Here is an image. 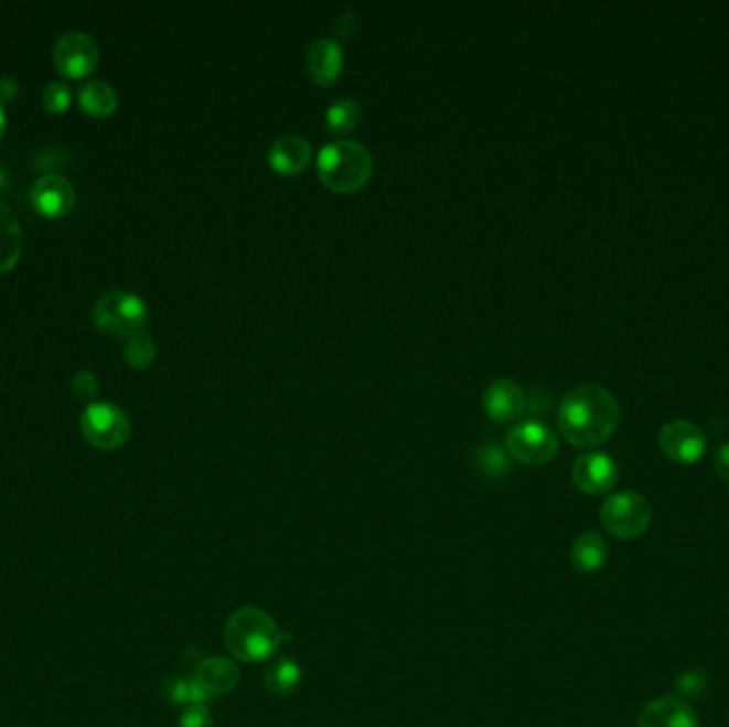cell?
<instances>
[{"label": "cell", "mask_w": 729, "mask_h": 727, "mask_svg": "<svg viewBox=\"0 0 729 727\" xmlns=\"http://www.w3.org/2000/svg\"><path fill=\"white\" fill-rule=\"evenodd\" d=\"M621 418L617 397L600 384H585L570 391L557 414L559 431L578 448H593L605 442Z\"/></svg>", "instance_id": "6da1fadb"}, {"label": "cell", "mask_w": 729, "mask_h": 727, "mask_svg": "<svg viewBox=\"0 0 729 727\" xmlns=\"http://www.w3.org/2000/svg\"><path fill=\"white\" fill-rule=\"evenodd\" d=\"M224 644L235 660L258 664L276 655L282 644V630L265 610L244 606L226 619Z\"/></svg>", "instance_id": "7a4b0ae2"}, {"label": "cell", "mask_w": 729, "mask_h": 727, "mask_svg": "<svg viewBox=\"0 0 729 727\" xmlns=\"http://www.w3.org/2000/svg\"><path fill=\"white\" fill-rule=\"evenodd\" d=\"M317 167L318 175L326 189L349 194L369 182L374 173V159L363 143L340 139L326 143L318 152Z\"/></svg>", "instance_id": "3957f363"}, {"label": "cell", "mask_w": 729, "mask_h": 727, "mask_svg": "<svg viewBox=\"0 0 729 727\" xmlns=\"http://www.w3.org/2000/svg\"><path fill=\"white\" fill-rule=\"evenodd\" d=\"M95 324L111 338H130L143 331L148 322V306L141 297L128 290H107L96 299L93 310Z\"/></svg>", "instance_id": "277c9868"}, {"label": "cell", "mask_w": 729, "mask_h": 727, "mask_svg": "<svg viewBox=\"0 0 729 727\" xmlns=\"http://www.w3.org/2000/svg\"><path fill=\"white\" fill-rule=\"evenodd\" d=\"M82 436L86 442L93 443L100 450H116L122 448L130 438V418L127 411L109 402H95L79 418Z\"/></svg>", "instance_id": "5b68a950"}, {"label": "cell", "mask_w": 729, "mask_h": 727, "mask_svg": "<svg viewBox=\"0 0 729 727\" xmlns=\"http://www.w3.org/2000/svg\"><path fill=\"white\" fill-rule=\"evenodd\" d=\"M603 530L621 539L640 538L653 521L651 504L637 495V493H617L603 502L602 512Z\"/></svg>", "instance_id": "8992f818"}, {"label": "cell", "mask_w": 729, "mask_h": 727, "mask_svg": "<svg viewBox=\"0 0 729 727\" xmlns=\"http://www.w3.org/2000/svg\"><path fill=\"white\" fill-rule=\"evenodd\" d=\"M506 448L510 457L518 463L538 468L557 455L559 442L550 427L538 420H527L507 431Z\"/></svg>", "instance_id": "52a82bcc"}, {"label": "cell", "mask_w": 729, "mask_h": 727, "mask_svg": "<svg viewBox=\"0 0 729 727\" xmlns=\"http://www.w3.org/2000/svg\"><path fill=\"white\" fill-rule=\"evenodd\" d=\"M100 61V47L88 32L68 31L54 45V64L64 77L82 79Z\"/></svg>", "instance_id": "ba28073f"}, {"label": "cell", "mask_w": 729, "mask_h": 727, "mask_svg": "<svg viewBox=\"0 0 729 727\" xmlns=\"http://www.w3.org/2000/svg\"><path fill=\"white\" fill-rule=\"evenodd\" d=\"M660 446L667 459L689 466L704 457L706 438L689 420H669L660 431Z\"/></svg>", "instance_id": "9c48e42d"}, {"label": "cell", "mask_w": 729, "mask_h": 727, "mask_svg": "<svg viewBox=\"0 0 729 727\" xmlns=\"http://www.w3.org/2000/svg\"><path fill=\"white\" fill-rule=\"evenodd\" d=\"M571 480L587 495H603L614 489L619 480V468L612 457L603 452H587L576 459L571 468Z\"/></svg>", "instance_id": "30bf717a"}, {"label": "cell", "mask_w": 729, "mask_h": 727, "mask_svg": "<svg viewBox=\"0 0 729 727\" xmlns=\"http://www.w3.org/2000/svg\"><path fill=\"white\" fill-rule=\"evenodd\" d=\"M31 201L45 218H63L75 205V189L64 175L45 173L32 184Z\"/></svg>", "instance_id": "8fae6325"}, {"label": "cell", "mask_w": 729, "mask_h": 727, "mask_svg": "<svg viewBox=\"0 0 729 727\" xmlns=\"http://www.w3.org/2000/svg\"><path fill=\"white\" fill-rule=\"evenodd\" d=\"M637 727H698V715L683 697H657L642 708Z\"/></svg>", "instance_id": "7c38bea8"}, {"label": "cell", "mask_w": 729, "mask_h": 727, "mask_svg": "<svg viewBox=\"0 0 729 727\" xmlns=\"http://www.w3.org/2000/svg\"><path fill=\"white\" fill-rule=\"evenodd\" d=\"M484 411L497 423H512L527 410V395L514 379H495L482 395Z\"/></svg>", "instance_id": "4fadbf2b"}, {"label": "cell", "mask_w": 729, "mask_h": 727, "mask_svg": "<svg viewBox=\"0 0 729 727\" xmlns=\"http://www.w3.org/2000/svg\"><path fill=\"white\" fill-rule=\"evenodd\" d=\"M267 160L269 167L280 175H299L312 160V146L301 135H285L271 143Z\"/></svg>", "instance_id": "5bb4252c"}, {"label": "cell", "mask_w": 729, "mask_h": 727, "mask_svg": "<svg viewBox=\"0 0 729 727\" xmlns=\"http://www.w3.org/2000/svg\"><path fill=\"white\" fill-rule=\"evenodd\" d=\"M305 64L318 86H331L344 68V50L335 39H317L308 47Z\"/></svg>", "instance_id": "9a60e30c"}, {"label": "cell", "mask_w": 729, "mask_h": 727, "mask_svg": "<svg viewBox=\"0 0 729 727\" xmlns=\"http://www.w3.org/2000/svg\"><path fill=\"white\" fill-rule=\"evenodd\" d=\"M194 681L210 697L231 694L239 681V670L226 657H210L199 665Z\"/></svg>", "instance_id": "2e32d148"}, {"label": "cell", "mask_w": 729, "mask_h": 727, "mask_svg": "<svg viewBox=\"0 0 729 727\" xmlns=\"http://www.w3.org/2000/svg\"><path fill=\"white\" fill-rule=\"evenodd\" d=\"M22 248H24L22 226L15 214L4 203H0V274H7L18 265Z\"/></svg>", "instance_id": "e0dca14e"}, {"label": "cell", "mask_w": 729, "mask_h": 727, "mask_svg": "<svg viewBox=\"0 0 729 727\" xmlns=\"http://www.w3.org/2000/svg\"><path fill=\"white\" fill-rule=\"evenodd\" d=\"M570 559L576 571L596 574L608 562V544L600 534L587 532L571 544Z\"/></svg>", "instance_id": "ac0fdd59"}, {"label": "cell", "mask_w": 729, "mask_h": 727, "mask_svg": "<svg viewBox=\"0 0 729 727\" xmlns=\"http://www.w3.org/2000/svg\"><path fill=\"white\" fill-rule=\"evenodd\" d=\"M265 687L274 696H292L301 685V665L290 657H278L265 670Z\"/></svg>", "instance_id": "d6986e66"}, {"label": "cell", "mask_w": 729, "mask_h": 727, "mask_svg": "<svg viewBox=\"0 0 729 727\" xmlns=\"http://www.w3.org/2000/svg\"><path fill=\"white\" fill-rule=\"evenodd\" d=\"M79 107L93 118H107L118 107V95L107 82H90L79 93Z\"/></svg>", "instance_id": "ffe728a7"}, {"label": "cell", "mask_w": 729, "mask_h": 727, "mask_svg": "<svg viewBox=\"0 0 729 727\" xmlns=\"http://www.w3.org/2000/svg\"><path fill=\"white\" fill-rule=\"evenodd\" d=\"M363 109L356 98H340L326 109V127L337 135L352 132L361 125Z\"/></svg>", "instance_id": "44dd1931"}, {"label": "cell", "mask_w": 729, "mask_h": 727, "mask_svg": "<svg viewBox=\"0 0 729 727\" xmlns=\"http://www.w3.org/2000/svg\"><path fill=\"white\" fill-rule=\"evenodd\" d=\"M125 359H127L128 365L135 370H143V367L152 365L157 359V344H154L152 335H148L146 331H139L127 338Z\"/></svg>", "instance_id": "7402d4cb"}, {"label": "cell", "mask_w": 729, "mask_h": 727, "mask_svg": "<svg viewBox=\"0 0 729 727\" xmlns=\"http://www.w3.org/2000/svg\"><path fill=\"white\" fill-rule=\"evenodd\" d=\"M71 105V90L63 82H52L43 90V107L50 114H63Z\"/></svg>", "instance_id": "603a6c76"}, {"label": "cell", "mask_w": 729, "mask_h": 727, "mask_svg": "<svg viewBox=\"0 0 729 727\" xmlns=\"http://www.w3.org/2000/svg\"><path fill=\"white\" fill-rule=\"evenodd\" d=\"M480 459H482V468H484L486 474H506L507 470H510L507 455L504 450H500L497 446H486V448L482 450Z\"/></svg>", "instance_id": "cb8c5ba5"}, {"label": "cell", "mask_w": 729, "mask_h": 727, "mask_svg": "<svg viewBox=\"0 0 729 727\" xmlns=\"http://www.w3.org/2000/svg\"><path fill=\"white\" fill-rule=\"evenodd\" d=\"M71 388L79 399H93L98 393V378L90 370H79L71 379Z\"/></svg>", "instance_id": "d4e9b609"}, {"label": "cell", "mask_w": 729, "mask_h": 727, "mask_svg": "<svg viewBox=\"0 0 729 727\" xmlns=\"http://www.w3.org/2000/svg\"><path fill=\"white\" fill-rule=\"evenodd\" d=\"M212 715L205 704H192L180 717V727H212Z\"/></svg>", "instance_id": "484cf974"}, {"label": "cell", "mask_w": 729, "mask_h": 727, "mask_svg": "<svg viewBox=\"0 0 729 727\" xmlns=\"http://www.w3.org/2000/svg\"><path fill=\"white\" fill-rule=\"evenodd\" d=\"M676 685L685 694H701V689L706 687V676L701 672H685Z\"/></svg>", "instance_id": "4316f807"}, {"label": "cell", "mask_w": 729, "mask_h": 727, "mask_svg": "<svg viewBox=\"0 0 729 727\" xmlns=\"http://www.w3.org/2000/svg\"><path fill=\"white\" fill-rule=\"evenodd\" d=\"M715 472L729 482V442L721 443L715 452Z\"/></svg>", "instance_id": "83f0119b"}, {"label": "cell", "mask_w": 729, "mask_h": 727, "mask_svg": "<svg viewBox=\"0 0 729 727\" xmlns=\"http://www.w3.org/2000/svg\"><path fill=\"white\" fill-rule=\"evenodd\" d=\"M356 15L354 13H342L335 22H333V31L337 32L340 36H352L356 32Z\"/></svg>", "instance_id": "f1b7e54d"}, {"label": "cell", "mask_w": 729, "mask_h": 727, "mask_svg": "<svg viewBox=\"0 0 729 727\" xmlns=\"http://www.w3.org/2000/svg\"><path fill=\"white\" fill-rule=\"evenodd\" d=\"M18 93H20V88H18V82L13 77H0V103L2 105L13 100Z\"/></svg>", "instance_id": "f546056e"}, {"label": "cell", "mask_w": 729, "mask_h": 727, "mask_svg": "<svg viewBox=\"0 0 729 727\" xmlns=\"http://www.w3.org/2000/svg\"><path fill=\"white\" fill-rule=\"evenodd\" d=\"M7 186H9V173H7V169L0 164V192L7 189Z\"/></svg>", "instance_id": "4dcf8cb0"}, {"label": "cell", "mask_w": 729, "mask_h": 727, "mask_svg": "<svg viewBox=\"0 0 729 727\" xmlns=\"http://www.w3.org/2000/svg\"><path fill=\"white\" fill-rule=\"evenodd\" d=\"M4 128H7V111H4V105L0 103V139H2Z\"/></svg>", "instance_id": "1f68e13d"}]
</instances>
